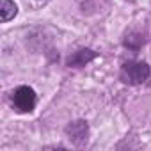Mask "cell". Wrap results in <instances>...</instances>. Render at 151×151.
Here are the masks:
<instances>
[{
	"instance_id": "obj_1",
	"label": "cell",
	"mask_w": 151,
	"mask_h": 151,
	"mask_svg": "<svg viewBox=\"0 0 151 151\" xmlns=\"http://www.w3.org/2000/svg\"><path fill=\"white\" fill-rule=\"evenodd\" d=\"M151 75V69L146 62L142 60H133V62H126L121 69V80L124 84L130 86H139L144 84Z\"/></svg>"
},
{
	"instance_id": "obj_2",
	"label": "cell",
	"mask_w": 151,
	"mask_h": 151,
	"mask_svg": "<svg viewBox=\"0 0 151 151\" xmlns=\"http://www.w3.org/2000/svg\"><path fill=\"white\" fill-rule=\"evenodd\" d=\"M11 100H13V107L18 112H30L36 107V93L29 86L16 87L11 94Z\"/></svg>"
},
{
	"instance_id": "obj_3",
	"label": "cell",
	"mask_w": 151,
	"mask_h": 151,
	"mask_svg": "<svg viewBox=\"0 0 151 151\" xmlns=\"http://www.w3.org/2000/svg\"><path fill=\"white\" fill-rule=\"evenodd\" d=\"M66 135L68 139L73 142V144H77V146H84L89 139V124L82 119L78 121H73L66 126Z\"/></svg>"
},
{
	"instance_id": "obj_4",
	"label": "cell",
	"mask_w": 151,
	"mask_h": 151,
	"mask_svg": "<svg viewBox=\"0 0 151 151\" xmlns=\"http://www.w3.org/2000/svg\"><path fill=\"white\" fill-rule=\"evenodd\" d=\"M93 59H96V52L89 50V48H82L78 52H75L69 59H68V66H73V68H82L86 66L87 62H91Z\"/></svg>"
},
{
	"instance_id": "obj_5",
	"label": "cell",
	"mask_w": 151,
	"mask_h": 151,
	"mask_svg": "<svg viewBox=\"0 0 151 151\" xmlns=\"http://www.w3.org/2000/svg\"><path fill=\"white\" fill-rule=\"evenodd\" d=\"M16 13H18V7L13 0H0V18H2L4 23L13 20L16 16Z\"/></svg>"
}]
</instances>
